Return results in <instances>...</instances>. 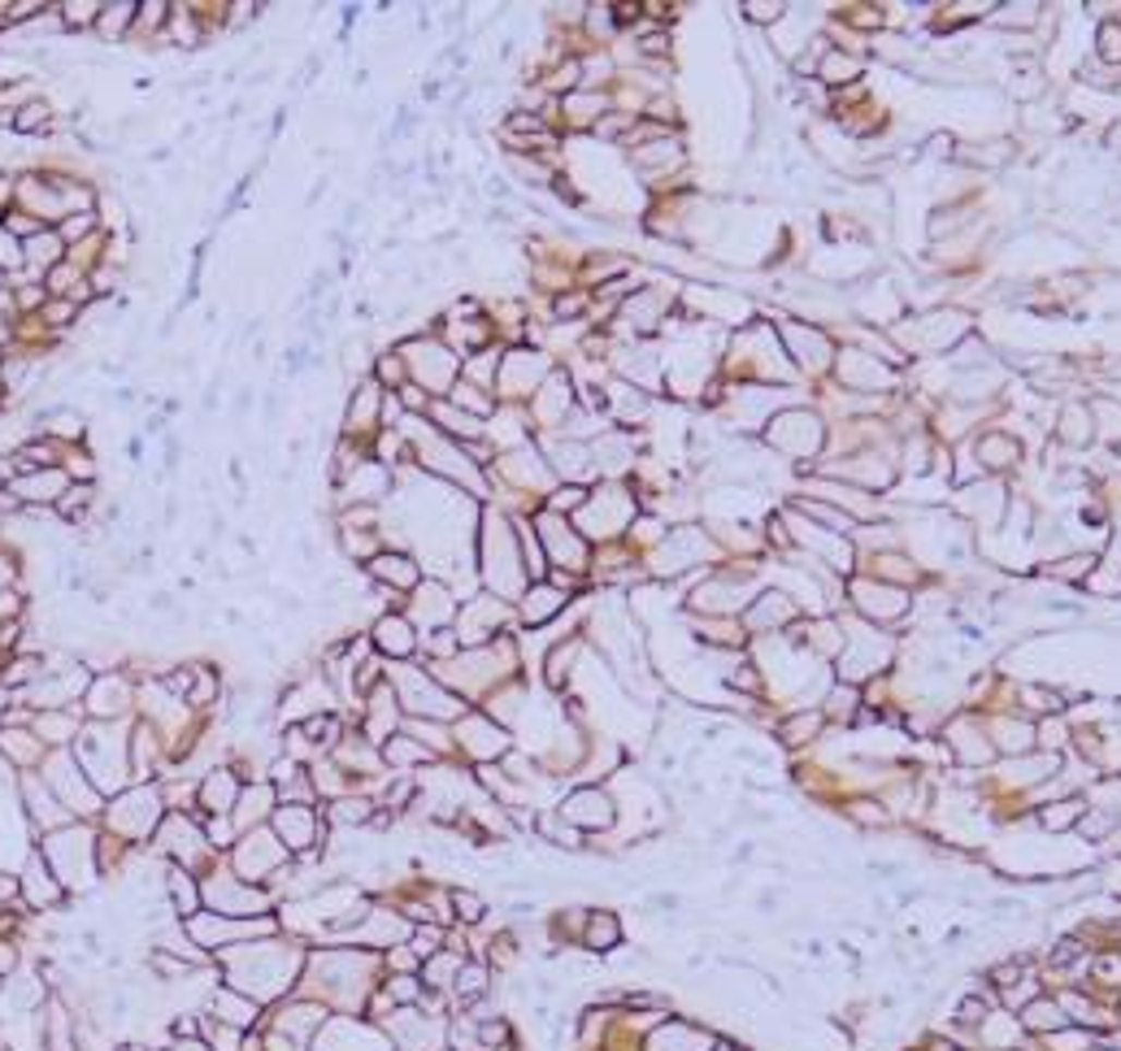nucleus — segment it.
Segmentation results:
<instances>
[{
    "label": "nucleus",
    "instance_id": "16",
    "mask_svg": "<svg viewBox=\"0 0 1121 1051\" xmlns=\"http://www.w3.org/2000/svg\"><path fill=\"white\" fill-rule=\"evenodd\" d=\"M370 648L382 661H409L417 652V626L404 613H382L370 626Z\"/></svg>",
    "mask_w": 1121,
    "mask_h": 1051
},
{
    "label": "nucleus",
    "instance_id": "35",
    "mask_svg": "<svg viewBox=\"0 0 1121 1051\" xmlns=\"http://www.w3.org/2000/svg\"><path fill=\"white\" fill-rule=\"evenodd\" d=\"M166 1051H214V1048H209L205 1039H170Z\"/></svg>",
    "mask_w": 1121,
    "mask_h": 1051
},
{
    "label": "nucleus",
    "instance_id": "30",
    "mask_svg": "<svg viewBox=\"0 0 1121 1051\" xmlns=\"http://www.w3.org/2000/svg\"><path fill=\"white\" fill-rule=\"evenodd\" d=\"M557 609H561V596H557V591H548V596H544V591H531L522 618H526V622H544V618H552Z\"/></svg>",
    "mask_w": 1121,
    "mask_h": 1051
},
{
    "label": "nucleus",
    "instance_id": "20",
    "mask_svg": "<svg viewBox=\"0 0 1121 1051\" xmlns=\"http://www.w3.org/2000/svg\"><path fill=\"white\" fill-rule=\"evenodd\" d=\"M366 574H370L378 587H391V591H413V587L422 583L413 557H404V552H378V557L366 561Z\"/></svg>",
    "mask_w": 1121,
    "mask_h": 1051
},
{
    "label": "nucleus",
    "instance_id": "13",
    "mask_svg": "<svg viewBox=\"0 0 1121 1051\" xmlns=\"http://www.w3.org/2000/svg\"><path fill=\"white\" fill-rule=\"evenodd\" d=\"M83 704L96 721H126L135 708V687L126 674H96V683H87Z\"/></svg>",
    "mask_w": 1121,
    "mask_h": 1051
},
{
    "label": "nucleus",
    "instance_id": "31",
    "mask_svg": "<svg viewBox=\"0 0 1121 1051\" xmlns=\"http://www.w3.org/2000/svg\"><path fill=\"white\" fill-rule=\"evenodd\" d=\"M48 118H52V109L44 100H31L17 109V131H48Z\"/></svg>",
    "mask_w": 1121,
    "mask_h": 1051
},
{
    "label": "nucleus",
    "instance_id": "32",
    "mask_svg": "<svg viewBox=\"0 0 1121 1051\" xmlns=\"http://www.w3.org/2000/svg\"><path fill=\"white\" fill-rule=\"evenodd\" d=\"M456 648H461V644H456V635H452V631H430V639H426V657H430V661H439V657H443V661H452V657H456Z\"/></svg>",
    "mask_w": 1121,
    "mask_h": 1051
},
{
    "label": "nucleus",
    "instance_id": "26",
    "mask_svg": "<svg viewBox=\"0 0 1121 1051\" xmlns=\"http://www.w3.org/2000/svg\"><path fill=\"white\" fill-rule=\"evenodd\" d=\"M487 991H491V969H487L483 961H465V965L456 969V978H452V995H456L461 1004H478Z\"/></svg>",
    "mask_w": 1121,
    "mask_h": 1051
},
{
    "label": "nucleus",
    "instance_id": "37",
    "mask_svg": "<svg viewBox=\"0 0 1121 1051\" xmlns=\"http://www.w3.org/2000/svg\"><path fill=\"white\" fill-rule=\"evenodd\" d=\"M0 712H4V687H0Z\"/></svg>",
    "mask_w": 1121,
    "mask_h": 1051
},
{
    "label": "nucleus",
    "instance_id": "9",
    "mask_svg": "<svg viewBox=\"0 0 1121 1051\" xmlns=\"http://www.w3.org/2000/svg\"><path fill=\"white\" fill-rule=\"evenodd\" d=\"M200 908L222 917H270L275 895L266 887H253L235 873H205L200 878Z\"/></svg>",
    "mask_w": 1121,
    "mask_h": 1051
},
{
    "label": "nucleus",
    "instance_id": "8",
    "mask_svg": "<svg viewBox=\"0 0 1121 1051\" xmlns=\"http://www.w3.org/2000/svg\"><path fill=\"white\" fill-rule=\"evenodd\" d=\"M387 683L400 700V712H409L417 721H456L461 717V700L422 670H395V674H387Z\"/></svg>",
    "mask_w": 1121,
    "mask_h": 1051
},
{
    "label": "nucleus",
    "instance_id": "25",
    "mask_svg": "<svg viewBox=\"0 0 1121 1051\" xmlns=\"http://www.w3.org/2000/svg\"><path fill=\"white\" fill-rule=\"evenodd\" d=\"M461 738H465V751H470L474 760H491V756L504 751V734H500L487 717H465V721H461Z\"/></svg>",
    "mask_w": 1121,
    "mask_h": 1051
},
{
    "label": "nucleus",
    "instance_id": "28",
    "mask_svg": "<svg viewBox=\"0 0 1121 1051\" xmlns=\"http://www.w3.org/2000/svg\"><path fill=\"white\" fill-rule=\"evenodd\" d=\"M618 939H622L618 917H613V913H592V926L583 930V943H587L592 952H605V948H613Z\"/></svg>",
    "mask_w": 1121,
    "mask_h": 1051
},
{
    "label": "nucleus",
    "instance_id": "4",
    "mask_svg": "<svg viewBox=\"0 0 1121 1051\" xmlns=\"http://www.w3.org/2000/svg\"><path fill=\"white\" fill-rule=\"evenodd\" d=\"M166 812H170V808H166V786H157V782H131L126 791H118V795L105 799L100 821H105V834H113V839H122V843H144V839L157 834V826H161Z\"/></svg>",
    "mask_w": 1121,
    "mask_h": 1051
},
{
    "label": "nucleus",
    "instance_id": "1",
    "mask_svg": "<svg viewBox=\"0 0 1121 1051\" xmlns=\"http://www.w3.org/2000/svg\"><path fill=\"white\" fill-rule=\"evenodd\" d=\"M305 956H309V948L301 939L266 934V939H248V943L214 952V965L222 974V987L244 991L261 1009H275L288 995H296V982L305 974Z\"/></svg>",
    "mask_w": 1121,
    "mask_h": 1051
},
{
    "label": "nucleus",
    "instance_id": "7",
    "mask_svg": "<svg viewBox=\"0 0 1121 1051\" xmlns=\"http://www.w3.org/2000/svg\"><path fill=\"white\" fill-rule=\"evenodd\" d=\"M153 843H157V852H161L170 865H183V869L196 873V878H205V869L214 865V843H209L205 821H200L196 812L170 808V812L161 817Z\"/></svg>",
    "mask_w": 1121,
    "mask_h": 1051
},
{
    "label": "nucleus",
    "instance_id": "36",
    "mask_svg": "<svg viewBox=\"0 0 1121 1051\" xmlns=\"http://www.w3.org/2000/svg\"><path fill=\"white\" fill-rule=\"evenodd\" d=\"M113 1051H148L144 1043H131V1048H113Z\"/></svg>",
    "mask_w": 1121,
    "mask_h": 1051
},
{
    "label": "nucleus",
    "instance_id": "5",
    "mask_svg": "<svg viewBox=\"0 0 1121 1051\" xmlns=\"http://www.w3.org/2000/svg\"><path fill=\"white\" fill-rule=\"evenodd\" d=\"M39 778H44V786L65 804V812H70L74 821H96V817L105 812V795H100V791L92 786V778L83 773L74 747L48 751L44 765H39Z\"/></svg>",
    "mask_w": 1121,
    "mask_h": 1051
},
{
    "label": "nucleus",
    "instance_id": "15",
    "mask_svg": "<svg viewBox=\"0 0 1121 1051\" xmlns=\"http://www.w3.org/2000/svg\"><path fill=\"white\" fill-rule=\"evenodd\" d=\"M22 808H26V821L35 826V834H52V830H61V826H70L74 817L65 812V804L44 786V778L39 773H31V778H22Z\"/></svg>",
    "mask_w": 1121,
    "mask_h": 1051
},
{
    "label": "nucleus",
    "instance_id": "24",
    "mask_svg": "<svg viewBox=\"0 0 1121 1051\" xmlns=\"http://www.w3.org/2000/svg\"><path fill=\"white\" fill-rule=\"evenodd\" d=\"M166 895H170V908H174L183 921L200 913V878L187 873L183 865H170V860H166Z\"/></svg>",
    "mask_w": 1121,
    "mask_h": 1051
},
{
    "label": "nucleus",
    "instance_id": "18",
    "mask_svg": "<svg viewBox=\"0 0 1121 1051\" xmlns=\"http://www.w3.org/2000/svg\"><path fill=\"white\" fill-rule=\"evenodd\" d=\"M22 900H26L31 908H52V904H61V900H65L61 882L52 878V869L44 865V856H39V852H31V856H26V865H22Z\"/></svg>",
    "mask_w": 1121,
    "mask_h": 1051
},
{
    "label": "nucleus",
    "instance_id": "22",
    "mask_svg": "<svg viewBox=\"0 0 1121 1051\" xmlns=\"http://www.w3.org/2000/svg\"><path fill=\"white\" fill-rule=\"evenodd\" d=\"M378 756H382V765L387 769H422V765H435L439 756L422 743V738H413V734H391L382 747H378Z\"/></svg>",
    "mask_w": 1121,
    "mask_h": 1051
},
{
    "label": "nucleus",
    "instance_id": "6",
    "mask_svg": "<svg viewBox=\"0 0 1121 1051\" xmlns=\"http://www.w3.org/2000/svg\"><path fill=\"white\" fill-rule=\"evenodd\" d=\"M227 869L253 887H275L283 869H292V852L283 847V839L270 830V826H257L248 834L235 839V847L227 852Z\"/></svg>",
    "mask_w": 1121,
    "mask_h": 1051
},
{
    "label": "nucleus",
    "instance_id": "23",
    "mask_svg": "<svg viewBox=\"0 0 1121 1051\" xmlns=\"http://www.w3.org/2000/svg\"><path fill=\"white\" fill-rule=\"evenodd\" d=\"M331 812V826H340V830H362V826H374V817L382 812L378 808V799H370L366 791H349V795H340V799H331L327 804Z\"/></svg>",
    "mask_w": 1121,
    "mask_h": 1051
},
{
    "label": "nucleus",
    "instance_id": "29",
    "mask_svg": "<svg viewBox=\"0 0 1121 1051\" xmlns=\"http://www.w3.org/2000/svg\"><path fill=\"white\" fill-rule=\"evenodd\" d=\"M448 904H452V917H456L461 926H478L483 913H487V904H483L478 895H470V891H452Z\"/></svg>",
    "mask_w": 1121,
    "mask_h": 1051
},
{
    "label": "nucleus",
    "instance_id": "17",
    "mask_svg": "<svg viewBox=\"0 0 1121 1051\" xmlns=\"http://www.w3.org/2000/svg\"><path fill=\"white\" fill-rule=\"evenodd\" d=\"M209 1017H218V1022H227V1026H235V1030H244V1035H253V1030H261V1022H266V1009L257 1004V1000H248L244 991H235V987H214L209 991Z\"/></svg>",
    "mask_w": 1121,
    "mask_h": 1051
},
{
    "label": "nucleus",
    "instance_id": "34",
    "mask_svg": "<svg viewBox=\"0 0 1121 1051\" xmlns=\"http://www.w3.org/2000/svg\"><path fill=\"white\" fill-rule=\"evenodd\" d=\"M13 900H22V878L0 869V904H13Z\"/></svg>",
    "mask_w": 1121,
    "mask_h": 1051
},
{
    "label": "nucleus",
    "instance_id": "19",
    "mask_svg": "<svg viewBox=\"0 0 1121 1051\" xmlns=\"http://www.w3.org/2000/svg\"><path fill=\"white\" fill-rule=\"evenodd\" d=\"M0 751L13 769H39L48 747L39 743V734L31 725H0Z\"/></svg>",
    "mask_w": 1121,
    "mask_h": 1051
},
{
    "label": "nucleus",
    "instance_id": "10",
    "mask_svg": "<svg viewBox=\"0 0 1121 1051\" xmlns=\"http://www.w3.org/2000/svg\"><path fill=\"white\" fill-rule=\"evenodd\" d=\"M270 830L283 839L292 860H318V847L327 843V821L318 804H279L270 817Z\"/></svg>",
    "mask_w": 1121,
    "mask_h": 1051
},
{
    "label": "nucleus",
    "instance_id": "2",
    "mask_svg": "<svg viewBox=\"0 0 1121 1051\" xmlns=\"http://www.w3.org/2000/svg\"><path fill=\"white\" fill-rule=\"evenodd\" d=\"M382 982V956L366 948H314L296 982L301 1000L322 1004L336 1017H366V1004Z\"/></svg>",
    "mask_w": 1121,
    "mask_h": 1051
},
{
    "label": "nucleus",
    "instance_id": "27",
    "mask_svg": "<svg viewBox=\"0 0 1121 1051\" xmlns=\"http://www.w3.org/2000/svg\"><path fill=\"white\" fill-rule=\"evenodd\" d=\"M17 491L26 496V500H61V491H65V474H44V469H35L31 478H22L17 482Z\"/></svg>",
    "mask_w": 1121,
    "mask_h": 1051
},
{
    "label": "nucleus",
    "instance_id": "3",
    "mask_svg": "<svg viewBox=\"0 0 1121 1051\" xmlns=\"http://www.w3.org/2000/svg\"><path fill=\"white\" fill-rule=\"evenodd\" d=\"M39 856L44 865L52 869V878L61 882L65 895L74 891H87L96 878H100V865H96V830L87 821H70L52 834H39Z\"/></svg>",
    "mask_w": 1121,
    "mask_h": 1051
},
{
    "label": "nucleus",
    "instance_id": "21",
    "mask_svg": "<svg viewBox=\"0 0 1121 1051\" xmlns=\"http://www.w3.org/2000/svg\"><path fill=\"white\" fill-rule=\"evenodd\" d=\"M31 730L39 734V743H44L48 751H57V747H70V743H78V734H83V717H78V712H61V708H48V712H35Z\"/></svg>",
    "mask_w": 1121,
    "mask_h": 1051
},
{
    "label": "nucleus",
    "instance_id": "11",
    "mask_svg": "<svg viewBox=\"0 0 1121 1051\" xmlns=\"http://www.w3.org/2000/svg\"><path fill=\"white\" fill-rule=\"evenodd\" d=\"M336 1013H327L322 1004H314V1000H301V995H288L283 1004H275V1009H266V1030H275V1035H283V1039H292V1043H305V1048H314V1039L322 1035V1026L331 1022Z\"/></svg>",
    "mask_w": 1121,
    "mask_h": 1051
},
{
    "label": "nucleus",
    "instance_id": "33",
    "mask_svg": "<svg viewBox=\"0 0 1121 1051\" xmlns=\"http://www.w3.org/2000/svg\"><path fill=\"white\" fill-rule=\"evenodd\" d=\"M17 969H22V956H17V948H13L9 939H0V982H4V978H13Z\"/></svg>",
    "mask_w": 1121,
    "mask_h": 1051
},
{
    "label": "nucleus",
    "instance_id": "14",
    "mask_svg": "<svg viewBox=\"0 0 1121 1051\" xmlns=\"http://www.w3.org/2000/svg\"><path fill=\"white\" fill-rule=\"evenodd\" d=\"M244 778L235 769H209L196 782V817H231L240 804Z\"/></svg>",
    "mask_w": 1121,
    "mask_h": 1051
},
{
    "label": "nucleus",
    "instance_id": "12",
    "mask_svg": "<svg viewBox=\"0 0 1121 1051\" xmlns=\"http://www.w3.org/2000/svg\"><path fill=\"white\" fill-rule=\"evenodd\" d=\"M309 1051H395V1043L366 1017H331Z\"/></svg>",
    "mask_w": 1121,
    "mask_h": 1051
}]
</instances>
